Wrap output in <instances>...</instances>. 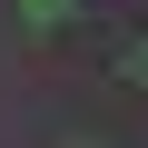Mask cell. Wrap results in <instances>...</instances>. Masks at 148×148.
I'll return each mask as SVG.
<instances>
[{
  "label": "cell",
  "instance_id": "obj_1",
  "mask_svg": "<svg viewBox=\"0 0 148 148\" xmlns=\"http://www.w3.org/2000/svg\"><path fill=\"white\" fill-rule=\"evenodd\" d=\"M30 10V30H69V0H20Z\"/></svg>",
  "mask_w": 148,
  "mask_h": 148
},
{
  "label": "cell",
  "instance_id": "obj_2",
  "mask_svg": "<svg viewBox=\"0 0 148 148\" xmlns=\"http://www.w3.org/2000/svg\"><path fill=\"white\" fill-rule=\"evenodd\" d=\"M119 79H138V89H148V40H128V49H119Z\"/></svg>",
  "mask_w": 148,
  "mask_h": 148
}]
</instances>
